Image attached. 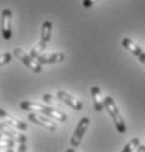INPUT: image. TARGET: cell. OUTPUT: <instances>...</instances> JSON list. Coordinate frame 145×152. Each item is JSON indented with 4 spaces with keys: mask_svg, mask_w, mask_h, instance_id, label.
<instances>
[{
    "mask_svg": "<svg viewBox=\"0 0 145 152\" xmlns=\"http://www.w3.org/2000/svg\"><path fill=\"white\" fill-rule=\"evenodd\" d=\"M19 107L25 111H34V113H41L50 118H53L57 123H63L68 120V115L63 113V111H59L53 107H49V105H43V104H37V102H31V101H22L19 104Z\"/></svg>",
    "mask_w": 145,
    "mask_h": 152,
    "instance_id": "1",
    "label": "cell"
},
{
    "mask_svg": "<svg viewBox=\"0 0 145 152\" xmlns=\"http://www.w3.org/2000/svg\"><path fill=\"white\" fill-rule=\"evenodd\" d=\"M104 108L107 110V113L110 114V117L113 118V123L116 126V130L119 133H126V123H125V118L123 115L120 114L114 99L111 96H106L104 98Z\"/></svg>",
    "mask_w": 145,
    "mask_h": 152,
    "instance_id": "2",
    "label": "cell"
},
{
    "mask_svg": "<svg viewBox=\"0 0 145 152\" xmlns=\"http://www.w3.org/2000/svg\"><path fill=\"white\" fill-rule=\"evenodd\" d=\"M52 29H53L52 20H44L43 25H41V38H40V44L31 50V53H29L31 56L35 57L37 54H40V53L44 51V48L47 47V44H49V41H50V37H52Z\"/></svg>",
    "mask_w": 145,
    "mask_h": 152,
    "instance_id": "3",
    "label": "cell"
},
{
    "mask_svg": "<svg viewBox=\"0 0 145 152\" xmlns=\"http://www.w3.org/2000/svg\"><path fill=\"white\" fill-rule=\"evenodd\" d=\"M13 54L18 57L19 60L22 61V64H25L28 69H31L32 72H35V73H40L41 70H43V64L37 60L34 56H31V54H28V53H25L24 50H21V48H13Z\"/></svg>",
    "mask_w": 145,
    "mask_h": 152,
    "instance_id": "4",
    "label": "cell"
},
{
    "mask_svg": "<svg viewBox=\"0 0 145 152\" xmlns=\"http://www.w3.org/2000/svg\"><path fill=\"white\" fill-rule=\"evenodd\" d=\"M88 127H90V118H88V117H82V118L78 121L76 129H75L72 137H71V146L76 148V146L81 145L82 137H84V134H85V132H87Z\"/></svg>",
    "mask_w": 145,
    "mask_h": 152,
    "instance_id": "5",
    "label": "cell"
},
{
    "mask_svg": "<svg viewBox=\"0 0 145 152\" xmlns=\"http://www.w3.org/2000/svg\"><path fill=\"white\" fill-rule=\"evenodd\" d=\"M28 120L32 121V123H35V124H38V126H41V127H44V129H47V130H50V132H54L56 130L54 120L41 113L38 114V113H34V111H29Z\"/></svg>",
    "mask_w": 145,
    "mask_h": 152,
    "instance_id": "6",
    "label": "cell"
},
{
    "mask_svg": "<svg viewBox=\"0 0 145 152\" xmlns=\"http://www.w3.org/2000/svg\"><path fill=\"white\" fill-rule=\"evenodd\" d=\"M1 35L7 41L12 38V10L10 9H3L1 12Z\"/></svg>",
    "mask_w": 145,
    "mask_h": 152,
    "instance_id": "7",
    "label": "cell"
},
{
    "mask_svg": "<svg viewBox=\"0 0 145 152\" xmlns=\"http://www.w3.org/2000/svg\"><path fill=\"white\" fill-rule=\"evenodd\" d=\"M35 58L41 64H52V63H62L65 60L63 53H40Z\"/></svg>",
    "mask_w": 145,
    "mask_h": 152,
    "instance_id": "8",
    "label": "cell"
},
{
    "mask_svg": "<svg viewBox=\"0 0 145 152\" xmlns=\"http://www.w3.org/2000/svg\"><path fill=\"white\" fill-rule=\"evenodd\" d=\"M57 98H59L62 102H65L66 105H69L71 108H73V110H82V107H84L79 99H76L75 96L69 95L68 92H65V91H59V92H57Z\"/></svg>",
    "mask_w": 145,
    "mask_h": 152,
    "instance_id": "9",
    "label": "cell"
},
{
    "mask_svg": "<svg viewBox=\"0 0 145 152\" xmlns=\"http://www.w3.org/2000/svg\"><path fill=\"white\" fill-rule=\"evenodd\" d=\"M0 118H4V123H7V124H10L12 127H15V129H18V130H26V123H24V121H21V120H16V118H13L10 114L7 113V111H4V110H1L0 108Z\"/></svg>",
    "mask_w": 145,
    "mask_h": 152,
    "instance_id": "10",
    "label": "cell"
},
{
    "mask_svg": "<svg viewBox=\"0 0 145 152\" xmlns=\"http://www.w3.org/2000/svg\"><path fill=\"white\" fill-rule=\"evenodd\" d=\"M0 130L4 133V136L7 137H13V139H18L19 142H25L26 140V136L25 134H21L15 130V127H12L10 124L4 123V121H0Z\"/></svg>",
    "mask_w": 145,
    "mask_h": 152,
    "instance_id": "11",
    "label": "cell"
},
{
    "mask_svg": "<svg viewBox=\"0 0 145 152\" xmlns=\"http://www.w3.org/2000/svg\"><path fill=\"white\" fill-rule=\"evenodd\" d=\"M91 95H92V101H94V108L95 111H103L104 110V98L101 95V89L98 86H91Z\"/></svg>",
    "mask_w": 145,
    "mask_h": 152,
    "instance_id": "12",
    "label": "cell"
},
{
    "mask_svg": "<svg viewBox=\"0 0 145 152\" xmlns=\"http://www.w3.org/2000/svg\"><path fill=\"white\" fill-rule=\"evenodd\" d=\"M122 45H123V47L126 48L129 53H132L133 56H136V57H138L139 54H141V53H142L141 47H139L138 44H135V42H133V41H132L130 38H123V39H122Z\"/></svg>",
    "mask_w": 145,
    "mask_h": 152,
    "instance_id": "13",
    "label": "cell"
},
{
    "mask_svg": "<svg viewBox=\"0 0 145 152\" xmlns=\"http://www.w3.org/2000/svg\"><path fill=\"white\" fill-rule=\"evenodd\" d=\"M139 139L138 137H133L132 140H129L126 145H125V148H123V152H130V151H138V148H139Z\"/></svg>",
    "mask_w": 145,
    "mask_h": 152,
    "instance_id": "14",
    "label": "cell"
},
{
    "mask_svg": "<svg viewBox=\"0 0 145 152\" xmlns=\"http://www.w3.org/2000/svg\"><path fill=\"white\" fill-rule=\"evenodd\" d=\"M10 60H12V54H10V53H1V54H0V66L7 64Z\"/></svg>",
    "mask_w": 145,
    "mask_h": 152,
    "instance_id": "15",
    "label": "cell"
},
{
    "mask_svg": "<svg viewBox=\"0 0 145 152\" xmlns=\"http://www.w3.org/2000/svg\"><path fill=\"white\" fill-rule=\"evenodd\" d=\"M97 1H98V0H82V6H84L85 9H88L91 6H94Z\"/></svg>",
    "mask_w": 145,
    "mask_h": 152,
    "instance_id": "16",
    "label": "cell"
},
{
    "mask_svg": "<svg viewBox=\"0 0 145 152\" xmlns=\"http://www.w3.org/2000/svg\"><path fill=\"white\" fill-rule=\"evenodd\" d=\"M43 99H44V102H49V104H52V101H53L52 95H49V94H44V95H43Z\"/></svg>",
    "mask_w": 145,
    "mask_h": 152,
    "instance_id": "17",
    "label": "cell"
},
{
    "mask_svg": "<svg viewBox=\"0 0 145 152\" xmlns=\"http://www.w3.org/2000/svg\"><path fill=\"white\" fill-rule=\"evenodd\" d=\"M138 58H139V61H141V63L145 66V51H142V53L138 56Z\"/></svg>",
    "mask_w": 145,
    "mask_h": 152,
    "instance_id": "18",
    "label": "cell"
},
{
    "mask_svg": "<svg viewBox=\"0 0 145 152\" xmlns=\"http://www.w3.org/2000/svg\"><path fill=\"white\" fill-rule=\"evenodd\" d=\"M1 137H6V136H4V133H3L1 130H0V139H1Z\"/></svg>",
    "mask_w": 145,
    "mask_h": 152,
    "instance_id": "19",
    "label": "cell"
}]
</instances>
